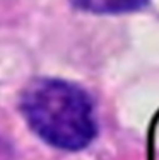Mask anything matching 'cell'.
<instances>
[{"label":"cell","instance_id":"6da1fadb","mask_svg":"<svg viewBox=\"0 0 159 160\" xmlns=\"http://www.w3.org/2000/svg\"><path fill=\"white\" fill-rule=\"evenodd\" d=\"M21 109L33 131L62 150H82L98 131L89 96L60 78H36L26 87Z\"/></svg>","mask_w":159,"mask_h":160},{"label":"cell","instance_id":"7a4b0ae2","mask_svg":"<svg viewBox=\"0 0 159 160\" xmlns=\"http://www.w3.org/2000/svg\"><path fill=\"white\" fill-rule=\"evenodd\" d=\"M75 9L91 14H127L140 10L149 0H69Z\"/></svg>","mask_w":159,"mask_h":160}]
</instances>
